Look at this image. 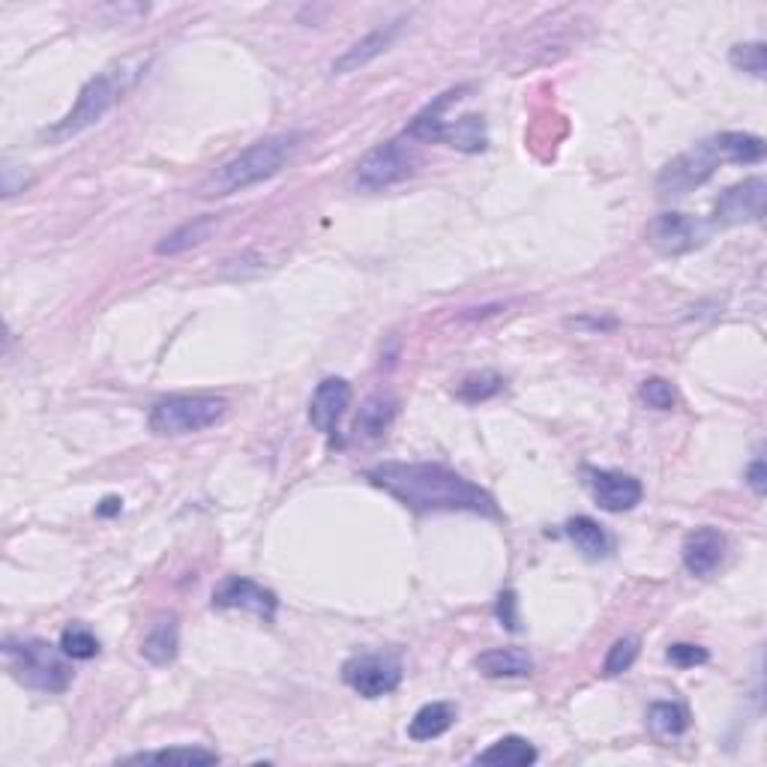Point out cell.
Wrapping results in <instances>:
<instances>
[{
  "instance_id": "6da1fadb",
  "label": "cell",
  "mask_w": 767,
  "mask_h": 767,
  "mask_svg": "<svg viewBox=\"0 0 767 767\" xmlns=\"http://www.w3.org/2000/svg\"><path fill=\"white\" fill-rule=\"evenodd\" d=\"M366 480L414 513H474L497 519L495 497L438 462H381Z\"/></svg>"
},
{
  "instance_id": "7a4b0ae2",
  "label": "cell",
  "mask_w": 767,
  "mask_h": 767,
  "mask_svg": "<svg viewBox=\"0 0 767 767\" xmlns=\"http://www.w3.org/2000/svg\"><path fill=\"white\" fill-rule=\"evenodd\" d=\"M765 159V141L753 133H720L705 138L696 147L684 150L668 162L656 178V192L663 198H680L687 192L699 190L701 183L713 178V171L734 162V165H756Z\"/></svg>"
},
{
  "instance_id": "3957f363",
  "label": "cell",
  "mask_w": 767,
  "mask_h": 767,
  "mask_svg": "<svg viewBox=\"0 0 767 767\" xmlns=\"http://www.w3.org/2000/svg\"><path fill=\"white\" fill-rule=\"evenodd\" d=\"M304 141V133H279V136H267L247 147L240 157L226 162L222 169H216L214 174H207L195 195L204 202H216V198H228L234 192H243L255 183L267 181L273 174H279L285 169V162L297 153V147Z\"/></svg>"
},
{
  "instance_id": "277c9868",
  "label": "cell",
  "mask_w": 767,
  "mask_h": 767,
  "mask_svg": "<svg viewBox=\"0 0 767 767\" xmlns=\"http://www.w3.org/2000/svg\"><path fill=\"white\" fill-rule=\"evenodd\" d=\"M145 69L147 57H129V60H121V64H114V67L102 69L100 76H93V79L81 88L76 105H72L51 129H46L43 138H48L51 145H57V141H67V138L91 129L93 124H100L102 117L112 112L117 102L124 100V93L136 88V81L145 76Z\"/></svg>"
},
{
  "instance_id": "5b68a950",
  "label": "cell",
  "mask_w": 767,
  "mask_h": 767,
  "mask_svg": "<svg viewBox=\"0 0 767 767\" xmlns=\"http://www.w3.org/2000/svg\"><path fill=\"white\" fill-rule=\"evenodd\" d=\"M3 660L10 675L27 689L64 692L72 684L69 656L64 654V648H55L46 639H7Z\"/></svg>"
},
{
  "instance_id": "8992f818",
  "label": "cell",
  "mask_w": 767,
  "mask_h": 767,
  "mask_svg": "<svg viewBox=\"0 0 767 767\" xmlns=\"http://www.w3.org/2000/svg\"><path fill=\"white\" fill-rule=\"evenodd\" d=\"M228 414L222 396H169L150 411V432L178 438L216 426Z\"/></svg>"
},
{
  "instance_id": "52a82bcc",
  "label": "cell",
  "mask_w": 767,
  "mask_h": 767,
  "mask_svg": "<svg viewBox=\"0 0 767 767\" xmlns=\"http://www.w3.org/2000/svg\"><path fill=\"white\" fill-rule=\"evenodd\" d=\"M420 165L417 147L411 145V138H390L384 145L373 147L366 157L357 162L354 183L366 192L387 190L396 183L408 181Z\"/></svg>"
},
{
  "instance_id": "ba28073f",
  "label": "cell",
  "mask_w": 767,
  "mask_h": 767,
  "mask_svg": "<svg viewBox=\"0 0 767 767\" xmlns=\"http://www.w3.org/2000/svg\"><path fill=\"white\" fill-rule=\"evenodd\" d=\"M708 238H711V222L696 219V216L689 214L668 210V214L654 216V219L648 222V243H651L660 255H668V259L687 255L692 249L705 247Z\"/></svg>"
},
{
  "instance_id": "9c48e42d",
  "label": "cell",
  "mask_w": 767,
  "mask_h": 767,
  "mask_svg": "<svg viewBox=\"0 0 767 767\" xmlns=\"http://www.w3.org/2000/svg\"><path fill=\"white\" fill-rule=\"evenodd\" d=\"M342 680L363 699H381L402 684V663L393 654H357L345 660Z\"/></svg>"
},
{
  "instance_id": "30bf717a",
  "label": "cell",
  "mask_w": 767,
  "mask_h": 767,
  "mask_svg": "<svg viewBox=\"0 0 767 767\" xmlns=\"http://www.w3.org/2000/svg\"><path fill=\"white\" fill-rule=\"evenodd\" d=\"M767 181L765 178H746L722 192L713 204V226H744V222H762L765 219Z\"/></svg>"
},
{
  "instance_id": "8fae6325",
  "label": "cell",
  "mask_w": 767,
  "mask_h": 767,
  "mask_svg": "<svg viewBox=\"0 0 767 767\" xmlns=\"http://www.w3.org/2000/svg\"><path fill=\"white\" fill-rule=\"evenodd\" d=\"M214 609L252 611L264 623H273L276 621V611H279V599H276L271 587L259 585V582H252L247 575H228V579H222L216 585Z\"/></svg>"
},
{
  "instance_id": "7c38bea8",
  "label": "cell",
  "mask_w": 767,
  "mask_h": 767,
  "mask_svg": "<svg viewBox=\"0 0 767 767\" xmlns=\"http://www.w3.org/2000/svg\"><path fill=\"white\" fill-rule=\"evenodd\" d=\"M585 485L599 507L609 513H627L642 501L644 489L632 474L623 471H603V468H585Z\"/></svg>"
},
{
  "instance_id": "4fadbf2b",
  "label": "cell",
  "mask_w": 767,
  "mask_h": 767,
  "mask_svg": "<svg viewBox=\"0 0 767 767\" xmlns=\"http://www.w3.org/2000/svg\"><path fill=\"white\" fill-rule=\"evenodd\" d=\"M351 405V384L345 378H324L318 384L312 402H309V423L316 426L321 435L336 438L339 420L345 417V411Z\"/></svg>"
},
{
  "instance_id": "5bb4252c",
  "label": "cell",
  "mask_w": 767,
  "mask_h": 767,
  "mask_svg": "<svg viewBox=\"0 0 767 767\" xmlns=\"http://www.w3.org/2000/svg\"><path fill=\"white\" fill-rule=\"evenodd\" d=\"M725 549H729V542H725L720 530L696 528L692 534H687L680 554H684V566H687L689 573L699 575V579H708L722 564Z\"/></svg>"
},
{
  "instance_id": "9a60e30c",
  "label": "cell",
  "mask_w": 767,
  "mask_h": 767,
  "mask_svg": "<svg viewBox=\"0 0 767 767\" xmlns=\"http://www.w3.org/2000/svg\"><path fill=\"white\" fill-rule=\"evenodd\" d=\"M181 648V621L174 611H159L150 630H147L145 642H141V656L153 666H169L178 656Z\"/></svg>"
},
{
  "instance_id": "2e32d148",
  "label": "cell",
  "mask_w": 767,
  "mask_h": 767,
  "mask_svg": "<svg viewBox=\"0 0 767 767\" xmlns=\"http://www.w3.org/2000/svg\"><path fill=\"white\" fill-rule=\"evenodd\" d=\"M399 24L402 22H393L387 24V27H378V31H373L369 36H363V39H357L354 46L345 48L342 55L333 60V76H348V72H354V69L366 67L369 60H375L378 55H384L387 48L393 46L396 34H399Z\"/></svg>"
},
{
  "instance_id": "e0dca14e",
  "label": "cell",
  "mask_w": 767,
  "mask_h": 767,
  "mask_svg": "<svg viewBox=\"0 0 767 767\" xmlns=\"http://www.w3.org/2000/svg\"><path fill=\"white\" fill-rule=\"evenodd\" d=\"M462 93L465 88L440 93L438 100L430 102L420 114H414V121H411L405 129V138H411V141H426V145H438L444 124H447V108H450L453 102L462 100Z\"/></svg>"
},
{
  "instance_id": "ac0fdd59",
  "label": "cell",
  "mask_w": 767,
  "mask_h": 767,
  "mask_svg": "<svg viewBox=\"0 0 767 767\" xmlns=\"http://www.w3.org/2000/svg\"><path fill=\"white\" fill-rule=\"evenodd\" d=\"M566 537L573 540V546L579 552L585 554L587 561H603L609 558L615 542H611L609 530L603 528L599 522H594L591 516H575V519L566 522Z\"/></svg>"
},
{
  "instance_id": "d6986e66",
  "label": "cell",
  "mask_w": 767,
  "mask_h": 767,
  "mask_svg": "<svg viewBox=\"0 0 767 767\" xmlns=\"http://www.w3.org/2000/svg\"><path fill=\"white\" fill-rule=\"evenodd\" d=\"M474 666L485 677H528L534 672V660L522 648H492L477 656Z\"/></svg>"
},
{
  "instance_id": "ffe728a7",
  "label": "cell",
  "mask_w": 767,
  "mask_h": 767,
  "mask_svg": "<svg viewBox=\"0 0 767 767\" xmlns=\"http://www.w3.org/2000/svg\"><path fill=\"white\" fill-rule=\"evenodd\" d=\"M440 141L447 147H456L462 153H483L489 147V133H485V121L480 114H462L456 121L444 124Z\"/></svg>"
},
{
  "instance_id": "44dd1931",
  "label": "cell",
  "mask_w": 767,
  "mask_h": 767,
  "mask_svg": "<svg viewBox=\"0 0 767 767\" xmlns=\"http://www.w3.org/2000/svg\"><path fill=\"white\" fill-rule=\"evenodd\" d=\"M456 722V705L450 701H432V705H423L414 720L408 725V734L411 741H435L440 734L450 729Z\"/></svg>"
},
{
  "instance_id": "7402d4cb",
  "label": "cell",
  "mask_w": 767,
  "mask_h": 767,
  "mask_svg": "<svg viewBox=\"0 0 767 767\" xmlns=\"http://www.w3.org/2000/svg\"><path fill=\"white\" fill-rule=\"evenodd\" d=\"M396 399L387 393H375L363 402L360 414H357V423L354 430L360 438H381L384 432L390 430V423L396 417Z\"/></svg>"
},
{
  "instance_id": "603a6c76",
  "label": "cell",
  "mask_w": 767,
  "mask_h": 767,
  "mask_svg": "<svg viewBox=\"0 0 767 767\" xmlns=\"http://www.w3.org/2000/svg\"><path fill=\"white\" fill-rule=\"evenodd\" d=\"M534 762H537V749H534L525 737H519V734L501 737V741H495L489 749H483V753L477 756V765L528 767L534 765Z\"/></svg>"
},
{
  "instance_id": "cb8c5ba5",
  "label": "cell",
  "mask_w": 767,
  "mask_h": 767,
  "mask_svg": "<svg viewBox=\"0 0 767 767\" xmlns=\"http://www.w3.org/2000/svg\"><path fill=\"white\" fill-rule=\"evenodd\" d=\"M129 765L145 762V765H219V756L214 749L204 746H169V749H153V753H138V756L124 758Z\"/></svg>"
},
{
  "instance_id": "d4e9b609",
  "label": "cell",
  "mask_w": 767,
  "mask_h": 767,
  "mask_svg": "<svg viewBox=\"0 0 767 767\" xmlns=\"http://www.w3.org/2000/svg\"><path fill=\"white\" fill-rule=\"evenodd\" d=\"M214 228L216 216H198V219H192V222L181 226L178 231H171L169 238H162V243H157V255H178V252L198 247V243L210 238Z\"/></svg>"
},
{
  "instance_id": "484cf974",
  "label": "cell",
  "mask_w": 767,
  "mask_h": 767,
  "mask_svg": "<svg viewBox=\"0 0 767 767\" xmlns=\"http://www.w3.org/2000/svg\"><path fill=\"white\" fill-rule=\"evenodd\" d=\"M648 725L656 737H680L689 729V711L680 701H656L648 711Z\"/></svg>"
},
{
  "instance_id": "4316f807",
  "label": "cell",
  "mask_w": 767,
  "mask_h": 767,
  "mask_svg": "<svg viewBox=\"0 0 767 767\" xmlns=\"http://www.w3.org/2000/svg\"><path fill=\"white\" fill-rule=\"evenodd\" d=\"M60 648H64V654H67L69 660H93V656L100 654V639H96L88 627L72 623V627H67L64 636H60Z\"/></svg>"
},
{
  "instance_id": "83f0119b",
  "label": "cell",
  "mask_w": 767,
  "mask_h": 767,
  "mask_svg": "<svg viewBox=\"0 0 767 767\" xmlns=\"http://www.w3.org/2000/svg\"><path fill=\"white\" fill-rule=\"evenodd\" d=\"M729 60H732L734 69L749 72L753 79H765V72H767L765 43H744V46H734Z\"/></svg>"
},
{
  "instance_id": "f1b7e54d",
  "label": "cell",
  "mask_w": 767,
  "mask_h": 767,
  "mask_svg": "<svg viewBox=\"0 0 767 767\" xmlns=\"http://www.w3.org/2000/svg\"><path fill=\"white\" fill-rule=\"evenodd\" d=\"M639 399L654 411H672L677 402L675 387L666 378H644L642 387H639Z\"/></svg>"
},
{
  "instance_id": "f546056e",
  "label": "cell",
  "mask_w": 767,
  "mask_h": 767,
  "mask_svg": "<svg viewBox=\"0 0 767 767\" xmlns=\"http://www.w3.org/2000/svg\"><path fill=\"white\" fill-rule=\"evenodd\" d=\"M636 656H639V639L636 636H623V639H618V642L611 644L609 654H606V675H623L627 668L636 663Z\"/></svg>"
},
{
  "instance_id": "4dcf8cb0",
  "label": "cell",
  "mask_w": 767,
  "mask_h": 767,
  "mask_svg": "<svg viewBox=\"0 0 767 767\" xmlns=\"http://www.w3.org/2000/svg\"><path fill=\"white\" fill-rule=\"evenodd\" d=\"M501 387H504V378H501V375L495 373L471 375V378H465L462 387H459V396H462L465 402H480V399L495 396Z\"/></svg>"
},
{
  "instance_id": "1f68e13d",
  "label": "cell",
  "mask_w": 767,
  "mask_h": 767,
  "mask_svg": "<svg viewBox=\"0 0 767 767\" xmlns=\"http://www.w3.org/2000/svg\"><path fill=\"white\" fill-rule=\"evenodd\" d=\"M666 656L675 663L677 668L701 666V663H708V660H711V654H708L705 648H699V644H687V642L672 644V648L666 651Z\"/></svg>"
},
{
  "instance_id": "d6a6232c",
  "label": "cell",
  "mask_w": 767,
  "mask_h": 767,
  "mask_svg": "<svg viewBox=\"0 0 767 767\" xmlns=\"http://www.w3.org/2000/svg\"><path fill=\"white\" fill-rule=\"evenodd\" d=\"M746 483H749V489H753L756 495H765L767 468H765V459H762V456H756V459H753V465L746 468Z\"/></svg>"
},
{
  "instance_id": "836d02e7",
  "label": "cell",
  "mask_w": 767,
  "mask_h": 767,
  "mask_svg": "<svg viewBox=\"0 0 767 767\" xmlns=\"http://www.w3.org/2000/svg\"><path fill=\"white\" fill-rule=\"evenodd\" d=\"M497 615H501V621L507 623L510 630H516V597H513V591L501 594V603H497Z\"/></svg>"
},
{
  "instance_id": "e575fe53",
  "label": "cell",
  "mask_w": 767,
  "mask_h": 767,
  "mask_svg": "<svg viewBox=\"0 0 767 767\" xmlns=\"http://www.w3.org/2000/svg\"><path fill=\"white\" fill-rule=\"evenodd\" d=\"M100 516H112V513H121V497H105L102 507L96 510Z\"/></svg>"
}]
</instances>
